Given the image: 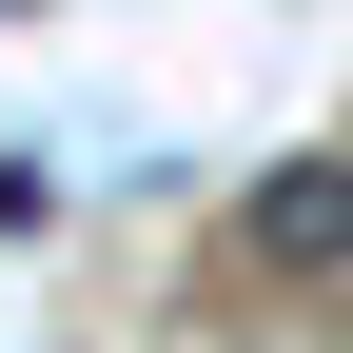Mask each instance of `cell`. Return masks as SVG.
Instances as JSON below:
<instances>
[{
    "instance_id": "cell-1",
    "label": "cell",
    "mask_w": 353,
    "mask_h": 353,
    "mask_svg": "<svg viewBox=\"0 0 353 353\" xmlns=\"http://www.w3.org/2000/svg\"><path fill=\"white\" fill-rule=\"evenodd\" d=\"M236 236H255V275H353V157H275Z\"/></svg>"
}]
</instances>
